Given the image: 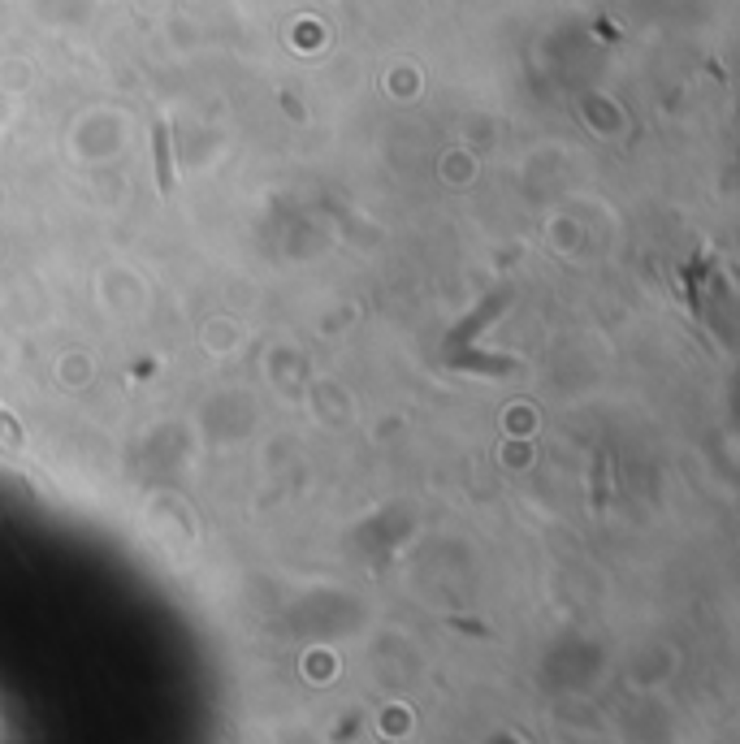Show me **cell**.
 I'll use <instances>...</instances> for the list:
<instances>
[{"instance_id":"cell-1","label":"cell","mask_w":740,"mask_h":744,"mask_svg":"<svg viewBox=\"0 0 740 744\" xmlns=\"http://www.w3.org/2000/svg\"><path fill=\"white\" fill-rule=\"evenodd\" d=\"M156 186L169 191L174 186V161H169V126H156Z\"/></svg>"},{"instance_id":"cell-2","label":"cell","mask_w":740,"mask_h":744,"mask_svg":"<svg viewBox=\"0 0 740 744\" xmlns=\"http://www.w3.org/2000/svg\"><path fill=\"white\" fill-rule=\"evenodd\" d=\"M498 312H502V299H490V303H485V312H477V316H472V320H468V325H463V330H455V333H450V342H460V338H463V342H468V338H472V333H477L481 325H485V320H493V316H498Z\"/></svg>"}]
</instances>
